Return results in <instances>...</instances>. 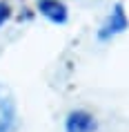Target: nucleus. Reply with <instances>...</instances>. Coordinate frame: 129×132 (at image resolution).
<instances>
[{"label": "nucleus", "instance_id": "1", "mask_svg": "<svg viewBox=\"0 0 129 132\" xmlns=\"http://www.w3.org/2000/svg\"><path fill=\"white\" fill-rule=\"evenodd\" d=\"M125 29H129V18L125 14V7L118 2V5H114L111 14L107 16V20L102 22V27L98 29V38L100 40H109V38L122 34Z\"/></svg>", "mask_w": 129, "mask_h": 132}, {"label": "nucleus", "instance_id": "2", "mask_svg": "<svg viewBox=\"0 0 129 132\" xmlns=\"http://www.w3.org/2000/svg\"><path fill=\"white\" fill-rule=\"evenodd\" d=\"M16 123V103L11 92L0 85V132H11Z\"/></svg>", "mask_w": 129, "mask_h": 132}, {"label": "nucleus", "instance_id": "3", "mask_svg": "<svg viewBox=\"0 0 129 132\" xmlns=\"http://www.w3.org/2000/svg\"><path fill=\"white\" fill-rule=\"evenodd\" d=\"M96 128H98V123H96L94 114L85 110L69 112L67 121H65V132H96Z\"/></svg>", "mask_w": 129, "mask_h": 132}, {"label": "nucleus", "instance_id": "4", "mask_svg": "<svg viewBox=\"0 0 129 132\" xmlns=\"http://www.w3.org/2000/svg\"><path fill=\"white\" fill-rule=\"evenodd\" d=\"M38 9L54 25H65L67 18H69L67 7H65V2H60V0H38Z\"/></svg>", "mask_w": 129, "mask_h": 132}, {"label": "nucleus", "instance_id": "5", "mask_svg": "<svg viewBox=\"0 0 129 132\" xmlns=\"http://www.w3.org/2000/svg\"><path fill=\"white\" fill-rule=\"evenodd\" d=\"M9 16H11V9H9V5H5V2H0V27L5 25V20H7Z\"/></svg>", "mask_w": 129, "mask_h": 132}]
</instances>
